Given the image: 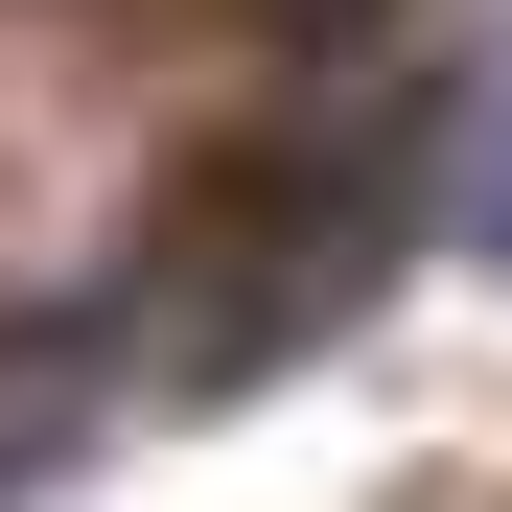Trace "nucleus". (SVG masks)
<instances>
[{
	"label": "nucleus",
	"mask_w": 512,
	"mask_h": 512,
	"mask_svg": "<svg viewBox=\"0 0 512 512\" xmlns=\"http://www.w3.org/2000/svg\"><path fill=\"white\" fill-rule=\"evenodd\" d=\"M280 24H396V0H280Z\"/></svg>",
	"instance_id": "obj_2"
},
{
	"label": "nucleus",
	"mask_w": 512,
	"mask_h": 512,
	"mask_svg": "<svg viewBox=\"0 0 512 512\" xmlns=\"http://www.w3.org/2000/svg\"><path fill=\"white\" fill-rule=\"evenodd\" d=\"M443 140V256H512V47H466V94H419Z\"/></svg>",
	"instance_id": "obj_1"
}]
</instances>
